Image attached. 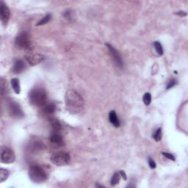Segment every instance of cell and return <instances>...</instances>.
<instances>
[{"label":"cell","mask_w":188,"mask_h":188,"mask_svg":"<svg viewBox=\"0 0 188 188\" xmlns=\"http://www.w3.org/2000/svg\"><path fill=\"white\" fill-rule=\"evenodd\" d=\"M65 106L70 113L78 114L83 110L84 99L78 92L74 90H69L66 92L65 97Z\"/></svg>","instance_id":"6da1fadb"},{"label":"cell","mask_w":188,"mask_h":188,"mask_svg":"<svg viewBox=\"0 0 188 188\" xmlns=\"http://www.w3.org/2000/svg\"><path fill=\"white\" fill-rule=\"evenodd\" d=\"M29 101L35 107H43L47 102V92L42 87L33 88L29 94Z\"/></svg>","instance_id":"7a4b0ae2"},{"label":"cell","mask_w":188,"mask_h":188,"mask_svg":"<svg viewBox=\"0 0 188 188\" xmlns=\"http://www.w3.org/2000/svg\"><path fill=\"white\" fill-rule=\"evenodd\" d=\"M29 177L34 183H42L47 179V173L38 165H32L28 171Z\"/></svg>","instance_id":"3957f363"},{"label":"cell","mask_w":188,"mask_h":188,"mask_svg":"<svg viewBox=\"0 0 188 188\" xmlns=\"http://www.w3.org/2000/svg\"><path fill=\"white\" fill-rule=\"evenodd\" d=\"M15 46L20 50H29L31 47V41L27 32H21L16 37Z\"/></svg>","instance_id":"277c9868"},{"label":"cell","mask_w":188,"mask_h":188,"mask_svg":"<svg viewBox=\"0 0 188 188\" xmlns=\"http://www.w3.org/2000/svg\"><path fill=\"white\" fill-rule=\"evenodd\" d=\"M51 161L57 166L66 165L71 161V156L65 151H59L51 155Z\"/></svg>","instance_id":"5b68a950"},{"label":"cell","mask_w":188,"mask_h":188,"mask_svg":"<svg viewBox=\"0 0 188 188\" xmlns=\"http://www.w3.org/2000/svg\"><path fill=\"white\" fill-rule=\"evenodd\" d=\"M7 110L11 117L16 119H21L24 117V113L20 105L14 101H10L7 103Z\"/></svg>","instance_id":"8992f818"},{"label":"cell","mask_w":188,"mask_h":188,"mask_svg":"<svg viewBox=\"0 0 188 188\" xmlns=\"http://www.w3.org/2000/svg\"><path fill=\"white\" fill-rule=\"evenodd\" d=\"M16 156L13 151L8 147L4 146L1 151V163L5 164H11L14 163Z\"/></svg>","instance_id":"52a82bcc"},{"label":"cell","mask_w":188,"mask_h":188,"mask_svg":"<svg viewBox=\"0 0 188 188\" xmlns=\"http://www.w3.org/2000/svg\"><path fill=\"white\" fill-rule=\"evenodd\" d=\"M106 46H107V49L109 50L110 55L112 59H113V60L114 63H115V65L119 68H123V62L119 51H118L113 46L110 44V43H106Z\"/></svg>","instance_id":"ba28073f"},{"label":"cell","mask_w":188,"mask_h":188,"mask_svg":"<svg viewBox=\"0 0 188 188\" xmlns=\"http://www.w3.org/2000/svg\"><path fill=\"white\" fill-rule=\"evenodd\" d=\"M0 18H1V21L4 25H7L10 16H11V11L6 4L3 1L0 2Z\"/></svg>","instance_id":"9c48e42d"},{"label":"cell","mask_w":188,"mask_h":188,"mask_svg":"<svg viewBox=\"0 0 188 188\" xmlns=\"http://www.w3.org/2000/svg\"><path fill=\"white\" fill-rule=\"evenodd\" d=\"M27 61L31 65H36L44 60V56L38 53L28 54L25 57Z\"/></svg>","instance_id":"30bf717a"},{"label":"cell","mask_w":188,"mask_h":188,"mask_svg":"<svg viewBox=\"0 0 188 188\" xmlns=\"http://www.w3.org/2000/svg\"><path fill=\"white\" fill-rule=\"evenodd\" d=\"M44 148L45 145L43 142L38 141V140H34V141L29 142V145L27 146V149H29V151L33 153L39 152V151H42Z\"/></svg>","instance_id":"8fae6325"},{"label":"cell","mask_w":188,"mask_h":188,"mask_svg":"<svg viewBox=\"0 0 188 188\" xmlns=\"http://www.w3.org/2000/svg\"><path fill=\"white\" fill-rule=\"evenodd\" d=\"M50 142L57 146H61L64 144L63 138L58 132L55 131L50 136Z\"/></svg>","instance_id":"7c38bea8"},{"label":"cell","mask_w":188,"mask_h":188,"mask_svg":"<svg viewBox=\"0 0 188 188\" xmlns=\"http://www.w3.org/2000/svg\"><path fill=\"white\" fill-rule=\"evenodd\" d=\"M25 69L26 65L25 62L21 60H16L15 62V63H14L12 71H13V73L17 74H20L21 73V72H23L25 70Z\"/></svg>","instance_id":"4fadbf2b"},{"label":"cell","mask_w":188,"mask_h":188,"mask_svg":"<svg viewBox=\"0 0 188 188\" xmlns=\"http://www.w3.org/2000/svg\"><path fill=\"white\" fill-rule=\"evenodd\" d=\"M109 120L110 122L115 127H120V121L119 117H118L116 113L114 110L110 111L109 113Z\"/></svg>","instance_id":"5bb4252c"},{"label":"cell","mask_w":188,"mask_h":188,"mask_svg":"<svg viewBox=\"0 0 188 188\" xmlns=\"http://www.w3.org/2000/svg\"><path fill=\"white\" fill-rule=\"evenodd\" d=\"M56 110V106L55 104L53 103H49L47 104V105L43 106V111L46 115H51L55 113Z\"/></svg>","instance_id":"9a60e30c"},{"label":"cell","mask_w":188,"mask_h":188,"mask_svg":"<svg viewBox=\"0 0 188 188\" xmlns=\"http://www.w3.org/2000/svg\"><path fill=\"white\" fill-rule=\"evenodd\" d=\"M49 123L50 125L51 126V127H52V129H54L55 131L58 132L59 130L61 129L62 125L60 122L57 119H55V118H51V119H49Z\"/></svg>","instance_id":"2e32d148"},{"label":"cell","mask_w":188,"mask_h":188,"mask_svg":"<svg viewBox=\"0 0 188 188\" xmlns=\"http://www.w3.org/2000/svg\"><path fill=\"white\" fill-rule=\"evenodd\" d=\"M11 83L14 92L16 94H19L20 91H21V88H20V83L19 79L17 78H13V79H11Z\"/></svg>","instance_id":"e0dca14e"},{"label":"cell","mask_w":188,"mask_h":188,"mask_svg":"<svg viewBox=\"0 0 188 188\" xmlns=\"http://www.w3.org/2000/svg\"><path fill=\"white\" fill-rule=\"evenodd\" d=\"M7 87H7V81L5 80L3 78H1V80H0V91H1V95L2 96L6 95V93L8 91Z\"/></svg>","instance_id":"ac0fdd59"},{"label":"cell","mask_w":188,"mask_h":188,"mask_svg":"<svg viewBox=\"0 0 188 188\" xmlns=\"http://www.w3.org/2000/svg\"><path fill=\"white\" fill-rule=\"evenodd\" d=\"M10 175V172L8 170L4 168L0 169V183H2L5 180L7 179Z\"/></svg>","instance_id":"d6986e66"},{"label":"cell","mask_w":188,"mask_h":188,"mask_svg":"<svg viewBox=\"0 0 188 188\" xmlns=\"http://www.w3.org/2000/svg\"><path fill=\"white\" fill-rule=\"evenodd\" d=\"M120 177H121L120 173L116 172V173H114L110 180V185L112 186H115L116 185H118L120 181Z\"/></svg>","instance_id":"ffe728a7"},{"label":"cell","mask_w":188,"mask_h":188,"mask_svg":"<svg viewBox=\"0 0 188 188\" xmlns=\"http://www.w3.org/2000/svg\"><path fill=\"white\" fill-rule=\"evenodd\" d=\"M154 48L156 51H157V53L159 55H163V47H162L161 43H159V41H156L154 42Z\"/></svg>","instance_id":"44dd1931"},{"label":"cell","mask_w":188,"mask_h":188,"mask_svg":"<svg viewBox=\"0 0 188 188\" xmlns=\"http://www.w3.org/2000/svg\"><path fill=\"white\" fill-rule=\"evenodd\" d=\"M51 14H47V15H46L37 24V26H41L47 24L50 21V19H51Z\"/></svg>","instance_id":"7402d4cb"},{"label":"cell","mask_w":188,"mask_h":188,"mask_svg":"<svg viewBox=\"0 0 188 188\" xmlns=\"http://www.w3.org/2000/svg\"><path fill=\"white\" fill-rule=\"evenodd\" d=\"M143 101L145 105H149L151 102V96L149 93H145L143 97Z\"/></svg>","instance_id":"603a6c76"},{"label":"cell","mask_w":188,"mask_h":188,"mask_svg":"<svg viewBox=\"0 0 188 188\" xmlns=\"http://www.w3.org/2000/svg\"><path fill=\"white\" fill-rule=\"evenodd\" d=\"M153 137H154V139L157 142L160 141L162 138V130L160 128L157 129V131L155 132V133L154 134Z\"/></svg>","instance_id":"cb8c5ba5"},{"label":"cell","mask_w":188,"mask_h":188,"mask_svg":"<svg viewBox=\"0 0 188 188\" xmlns=\"http://www.w3.org/2000/svg\"><path fill=\"white\" fill-rule=\"evenodd\" d=\"M176 84H177V80H176V79H171V80L168 83L167 89H170V88H171V87H173V86L176 85Z\"/></svg>","instance_id":"d4e9b609"},{"label":"cell","mask_w":188,"mask_h":188,"mask_svg":"<svg viewBox=\"0 0 188 188\" xmlns=\"http://www.w3.org/2000/svg\"><path fill=\"white\" fill-rule=\"evenodd\" d=\"M162 154H163L164 156V157H165L166 158H168V159H171V160L175 161L174 156H173V154H171L167 153V152H162Z\"/></svg>","instance_id":"484cf974"},{"label":"cell","mask_w":188,"mask_h":188,"mask_svg":"<svg viewBox=\"0 0 188 188\" xmlns=\"http://www.w3.org/2000/svg\"><path fill=\"white\" fill-rule=\"evenodd\" d=\"M71 11H65V13H64V14H63V16H64V17L65 18V19H71V18H72V16H71Z\"/></svg>","instance_id":"4316f807"},{"label":"cell","mask_w":188,"mask_h":188,"mask_svg":"<svg viewBox=\"0 0 188 188\" xmlns=\"http://www.w3.org/2000/svg\"><path fill=\"white\" fill-rule=\"evenodd\" d=\"M149 166H150V168H151L154 169V168H156L155 162L154 161L153 159H151V158H149Z\"/></svg>","instance_id":"83f0119b"},{"label":"cell","mask_w":188,"mask_h":188,"mask_svg":"<svg viewBox=\"0 0 188 188\" xmlns=\"http://www.w3.org/2000/svg\"><path fill=\"white\" fill-rule=\"evenodd\" d=\"M119 173H120V174H121V175L122 176V177H123V179H124L125 180L127 179V175H126V173H125V172H124V171H121L119 172Z\"/></svg>","instance_id":"f1b7e54d"},{"label":"cell","mask_w":188,"mask_h":188,"mask_svg":"<svg viewBox=\"0 0 188 188\" xmlns=\"http://www.w3.org/2000/svg\"><path fill=\"white\" fill-rule=\"evenodd\" d=\"M177 15L181 16H186V13L184 11H179V12H178V13H177Z\"/></svg>","instance_id":"f546056e"}]
</instances>
